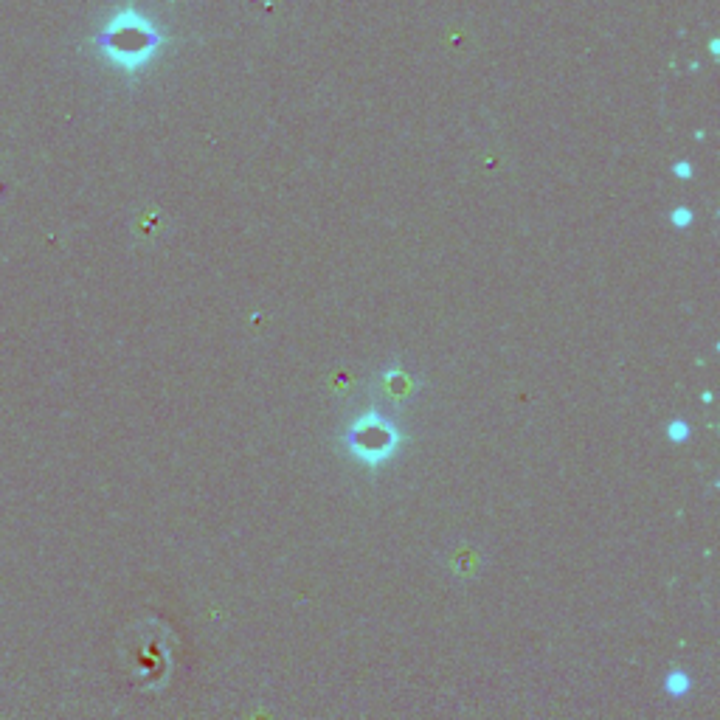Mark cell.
Instances as JSON below:
<instances>
[{
    "label": "cell",
    "instance_id": "2",
    "mask_svg": "<svg viewBox=\"0 0 720 720\" xmlns=\"http://www.w3.org/2000/svg\"><path fill=\"white\" fill-rule=\"evenodd\" d=\"M341 442L360 465L380 467L397 456V450L403 445V434L397 422L386 417L380 408H369L346 428Z\"/></svg>",
    "mask_w": 720,
    "mask_h": 720
},
{
    "label": "cell",
    "instance_id": "3",
    "mask_svg": "<svg viewBox=\"0 0 720 720\" xmlns=\"http://www.w3.org/2000/svg\"><path fill=\"white\" fill-rule=\"evenodd\" d=\"M377 389H380V397L389 400L394 405H403L408 397H414L417 391V377L411 372H405V366L400 360H391L386 369H380L377 375Z\"/></svg>",
    "mask_w": 720,
    "mask_h": 720
},
{
    "label": "cell",
    "instance_id": "5",
    "mask_svg": "<svg viewBox=\"0 0 720 720\" xmlns=\"http://www.w3.org/2000/svg\"><path fill=\"white\" fill-rule=\"evenodd\" d=\"M690 425L684 420H673L670 425H667V436L673 439V442H687L690 439Z\"/></svg>",
    "mask_w": 720,
    "mask_h": 720
},
{
    "label": "cell",
    "instance_id": "1",
    "mask_svg": "<svg viewBox=\"0 0 720 720\" xmlns=\"http://www.w3.org/2000/svg\"><path fill=\"white\" fill-rule=\"evenodd\" d=\"M164 43V31L133 6L119 9L93 40L96 51L102 54V60L110 62L113 68H119L121 74L127 76L141 74L155 60V54L164 48Z\"/></svg>",
    "mask_w": 720,
    "mask_h": 720
},
{
    "label": "cell",
    "instance_id": "6",
    "mask_svg": "<svg viewBox=\"0 0 720 720\" xmlns=\"http://www.w3.org/2000/svg\"><path fill=\"white\" fill-rule=\"evenodd\" d=\"M670 223H673L675 228H690L692 209H687V206H678V209H673L670 211Z\"/></svg>",
    "mask_w": 720,
    "mask_h": 720
},
{
    "label": "cell",
    "instance_id": "4",
    "mask_svg": "<svg viewBox=\"0 0 720 720\" xmlns=\"http://www.w3.org/2000/svg\"><path fill=\"white\" fill-rule=\"evenodd\" d=\"M664 690H667V695H673V698H684V695L692 690L690 675H684L681 670H675V673L667 675V681H664Z\"/></svg>",
    "mask_w": 720,
    "mask_h": 720
},
{
    "label": "cell",
    "instance_id": "7",
    "mask_svg": "<svg viewBox=\"0 0 720 720\" xmlns=\"http://www.w3.org/2000/svg\"><path fill=\"white\" fill-rule=\"evenodd\" d=\"M673 175L681 180H690L692 175H695V172H692V161H675Z\"/></svg>",
    "mask_w": 720,
    "mask_h": 720
}]
</instances>
